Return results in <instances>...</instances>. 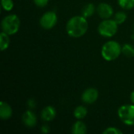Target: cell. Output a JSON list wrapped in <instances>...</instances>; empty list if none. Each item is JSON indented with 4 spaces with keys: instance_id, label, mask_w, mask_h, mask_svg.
I'll return each mask as SVG.
<instances>
[{
    "instance_id": "cell-12",
    "label": "cell",
    "mask_w": 134,
    "mask_h": 134,
    "mask_svg": "<svg viewBox=\"0 0 134 134\" xmlns=\"http://www.w3.org/2000/svg\"><path fill=\"white\" fill-rule=\"evenodd\" d=\"M71 132L74 134H86L87 132V128L84 122L78 121L74 123L71 128Z\"/></svg>"
},
{
    "instance_id": "cell-15",
    "label": "cell",
    "mask_w": 134,
    "mask_h": 134,
    "mask_svg": "<svg viewBox=\"0 0 134 134\" xmlns=\"http://www.w3.org/2000/svg\"><path fill=\"white\" fill-rule=\"evenodd\" d=\"M87 112L88 111H87L86 108L81 105V106L77 107L75 109V111H74V116L76 119H84L86 116Z\"/></svg>"
},
{
    "instance_id": "cell-14",
    "label": "cell",
    "mask_w": 134,
    "mask_h": 134,
    "mask_svg": "<svg viewBox=\"0 0 134 134\" xmlns=\"http://www.w3.org/2000/svg\"><path fill=\"white\" fill-rule=\"evenodd\" d=\"M95 10H96L95 5L93 3H89V4L86 5L82 8V16H83L86 18L90 17V16H92L93 15Z\"/></svg>"
},
{
    "instance_id": "cell-21",
    "label": "cell",
    "mask_w": 134,
    "mask_h": 134,
    "mask_svg": "<svg viewBox=\"0 0 134 134\" xmlns=\"http://www.w3.org/2000/svg\"><path fill=\"white\" fill-rule=\"evenodd\" d=\"M33 1L35 4L38 7H44L49 2V0H33Z\"/></svg>"
},
{
    "instance_id": "cell-22",
    "label": "cell",
    "mask_w": 134,
    "mask_h": 134,
    "mask_svg": "<svg viewBox=\"0 0 134 134\" xmlns=\"http://www.w3.org/2000/svg\"><path fill=\"white\" fill-rule=\"evenodd\" d=\"M27 106H28L29 108H31V109L35 108V106H36V102H35V100L34 99H30V100L27 101Z\"/></svg>"
},
{
    "instance_id": "cell-5",
    "label": "cell",
    "mask_w": 134,
    "mask_h": 134,
    "mask_svg": "<svg viewBox=\"0 0 134 134\" xmlns=\"http://www.w3.org/2000/svg\"><path fill=\"white\" fill-rule=\"evenodd\" d=\"M118 115L124 124L134 126V104L121 106L118 110Z\"/></svg>"
},
{
    "instance_id": "cell-20",
    "label": "cell",
    "mask_w": 134,
    "mask_h": 134,
    "mask_svg": "<svg viewBox=\"0 0 134 134\" xmlns=\"http://www.w3.org/2000/svg\"><path fill=\"white\" fill-rule=\"evenodd\" d=\"M104 134H122V132L116 127H108L104 132Z\"/></svg>"
},
{
    "instance_id": "cell-9",
    "label": "cell",
    "mask_w": 134,
    "mask_h": 134,
    "mask_svg": "<svg viewBox=\"0 0 134 134\" xmlns=\"http://www.w3.org/2000/svg\"><path fill=\"white\" fill-rule=\"evenodd\" d=\"M22 121L26 126L34 127L37 123V117L32 111L27 110L23 114Z\"/></svg>"
},
{
    "instance_id": "cell-25",
    "label": "cell",
    "mask_w": 134,
    "mask_h": 134,
    "mask_svg": "<svg viewBox=\"0 0 134 134\" xmlns=\"http://www.w3.org/2000/svg\"><path fill=\"white\" fill-rule=\"evenodd\" d=\"M133 31H134V24H133Z\"/></svg>"
},
{
    "instance_id": "cell-4",
    "label": "cell",
    "mask_w": 134,
    "mask_h": 134,
    "mask_svg": "<svg viewBox=\"0 0 134 134\" xmlns=\"http://www.w3.org/2000/svg\"><path fill=\"white\" fill-rule=\"evenodd\" d=\"M118 25L119 24L115 21V20L105 19L99 24L97 31L101 36L111 38L117 33Z\"/></svg>"
},
{
    "instance_id": "cell-17",
    "label": "cell",
    "mask_w": 134,
    "mask_h": 134,
    "mask_svg": "<svg viewBox=\"0 0 134 134\" xmlns=\"http://www.w3.org/2000/svg\"><path fill=\"white\" fill-rule=\"evenodd\" d=\"M119 5L124 9H132L134 8V0H119Z\"/></svg>"
},
{
    "instance_id": "cell-23",
    "label": "cell",
    "mask_w": 134,
    "mask_h": 134,
    "mask_svg": "<svg viewBox=\"0 0 134 134\" xmlns=\"http://www.w3.org/2000/svg\"><path fill=\"white\" fill-rule=\"evenodd\" d=\"M41 131H42V133H49V131H50V128H49V126H47V125H44V126H42V128H41Z\"/></svg>"
},
{
    "instance_id": "cell-8",
    "label": "cell",
    "mask_w": 134,
    "mask_h": 134,
    "mask_svg": "<svg viewBox=\"0 0 134 134\" xmlns=\"http://www.w3.org/2000/svg\"><path fill=\"white\" fill-rule=\"evenodd\" d=\"M97 12L99 15V16L102 19H109L113 15V8L108 3H100L97 8Z\"/></svg>"
},
{
    "instance_id": "cell-13",
    "label": "cell",
    "mask_w": 134,
    "mask_h": 134,
    "mask_svg": "<svg viewBox=\"0 0 134 134\" xmlns=\"http://www.w3.org/2000/svg\"><path fill=\"white\" fill-rule=\"evenodd\" d=\"M9 35L2 31L0 34V49L1 51L5 50L9 45Z\"/></svg>"
},
{
    "instance_id": "cell-18",
    "label": "cell",
    "mask_w": 134,
    "mask_h": 134,
    "mask_svg": "<svg viewBox=\"0 0 134 134\" xmlns=\"http://www.w3.org/2000/svg\"><path fill=\"white\" fill-rule=\"evenodd\" d=\"M126 18H127L126 14L124 12H122V11H119V12L115 13L114 20H115V21L118 24H123L126 21Z\"/></svg>"
},
{
    "instance_id": "cell-1",
    "label": "cell",
    "mask_w": 134,
    "mask_h": 134,
    "mask_svg": "<svg viewBox=\"0 0 134 134\" xmlns=\"http://www.w3.org/2000/svg\"><path fill=\"white\" fill-rule=\"evenodd\" d=\"M88 22L83 16H75L71 17L67 23L66 30L69 36L79 38L84 35L88 30Z\"/></svg>"
},
{
    "instance_id": "cell-2",
    "label": "cell",
    "mask_w": 134,
    "mask_h": 134,
    "mask_svg": "<svg viewBox=\"0 0 134 134\" xmlns=\"http://www.w3.org/2000/svg\"><path fill=\"white\" fill-rule=\"evenodd\" d=\"M122 53L120 44L115 41H108L104 44L101 49V55L107 61H112L117 59Z\"/></svg>"
},
{
    "instance_id": "cell-7",
    "label": "cell",
    "mask_w": 134,
    "mask_h": 134,
    "mask_svg": "<svg viewBox=\"0 0 134 134\" xmlns=\"http://www.w3.org/2000/svg\"><path fill=\"white\" fill-rule=\"evenodd\" d=\"M99 93L97 89L90 87L86 89L82 94V100L87 104H92L94 102L97 101L98 98Z\"/></svg>"
},
{
    "instance_id": "cell-11",
    "label": "cell",
    "mask_w": 134,
    "mask_h": 134,
    "mask_svg": "<svg viewBox=\"0 0 134 134\" xmlns=\"http://www.w3.org/2000/svg\"><path fill=\"white\" fill-rule=\"evenodd\" d=\"M13 115V110L10 105L6 102L2 101L0 103V118L3 120L9 119Z\"/></svg>"
},
{
    "instance_id": "cell-10",
    "label": "cell",
    "mask_w": 134,
    "mask_h": 134,
    "mask_svg": "<svg viewBox=\"0 0 134 134\" xmlns=\"http://www.w3.org/2000/svg\"><path fill=\"white\" fill-rule=\"evenodd\" d=\"M57 115V111L53 106H47L43 108L41 113L42 119L46 122H50L55 119Z\"/></svg>"
},
{
    "instance_id": "cell-6",
    "label": "cell",
    "mask_w": 134,
    "mask_h": 134,
    "mask_svg": "<svg viewBox=\"0 0 134 134\" xmlns=\"http://www.w3.org/2000/svg\"><path fill=\"white\" fill-rule=\"evenodd\" d=\"M39 23L42 28L46 30L52 29L57 23V16L55 12L48 11L42 16Z\"/></svg>"
},
{
    "instance_id": "cell-16",
    "label": "cell",
    "mask_w": 134,
    "mask_h": 134,
    "mask_svg": "<svg viewBox=\"0 0 134 134\" xmlns=\"http://www.w3.org/2000/svg\"><path fill=\"white\" fill-rule=\"evenodd\" d=\"M122 53L128 57H134V47L130 44H125L122 47Z\"/></svg>"
},
{
    "instance_id": "cell-24",
    "label": "cell",
    "mask_w": 134,
    "mask_h": 134,
    "mask_svg": "<svg viewBox=\"0 0 134 134\" xmlns=\"http://www.w3.org/2000/svg\"><path fill=\"white\" fill-rule=\"evenodd\" d=\"M130 100H131L132 103L134 104V91L133 92H132V93H131V95H130Z\"/></svg>"
},
{
    "instance_id": "cell-3",
    "label": "cell",
    "mask_w": 134,
    "mask_h": 134,
    "mask_svg": "<svg viewBox=\"0 0 134 134\" xmlns=\"http://www.w3.org/2000/svg\"><path fill=\"white\" fill-rule=\"evenodd\" d=\"M20 20L16 14H9L5 16L1 23L2 31L9 35L16 34L20 28Z\"/></svg>"
},
{
    "instance_id": "cell-19",
    "label": "cell",
    "mask_w": 134,
    "mask_h": 134,
    "mask_svg": "<svg viewBox=\"0 0 134 134\" xmlns=\"http://www.w3.org/2000/svg\"><path fill=\"white\" fill-rule=\"evenodd\" d=\"M2 7L5 11H10L13 8V0H1Z\"/></svg>"
}]
</instances>
